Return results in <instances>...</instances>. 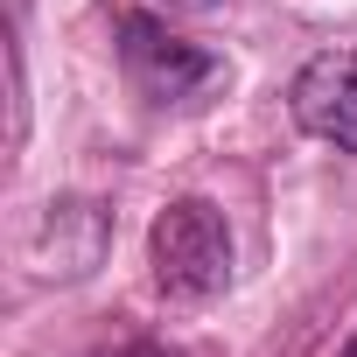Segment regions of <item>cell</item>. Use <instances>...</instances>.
Instances as JSON below:
<instances>
[{
	"instance_id": "obj_1",
	"label": "cell",
	"mask_w": 357,
	"mask_h": 357,
	"mask_svg": "<svg viewBox=\"0 0 357 357\" xmlns=\"http://www.w3.org/2000/svg\"><path fill=\"white\" fill-rule=\"evenodd\" d=\"M147 259H154V287L168 301H211L231 280V225L218 204L204 197H175L154 231H147Z\"/></svg>"
},
{
	"instance_id": "obj_2",
	"label": "cell",
	"mask_w": 357,
	"mask_h": 357,
	"mask_svg": "<svg viewBox=\"0 0 357 357\" xmlns=\"http://www.w3.org/2000/svg\"><path fill=\"white\" fill-rule=\"evenodd\" d=\"M119 63H126L133 91L154 98V105L197 98L204 84L225 77V63H218L204 43H183L175 29H161L154 15H119Z\"/></svg>"
},
{
	"instance_id": "obj_5",
	"label": "cell",
	"mask_w": 357,
	"mask_h": 357,
	"mask_svg": "<svg viewBox=\"0 0 357 357\" xmlns=\"http://www.w3.org/2000/svg\"><path fill=\"white\" fill-rule=\"evenodd\" d=\"M133 357H168V350H133Z\"/></svg>"
},
{
	"instance_id": "obj_3",
	"label": "cell",
	"mask_w": 357,
	"mask_h": 357,
	"mask_svg": "<svg viewBox=\"0 0 357 357\" xmlns=\"http://www.w3.org/2000/svg\"><path fill=\"white\" fill-rule=\"evenodd\" d=\"M287 112L301 133L329 140L336 154H357V50H322L294 70Z\"/></svg>"
},
{
	"instance_id": "obj_6",
	"label": "cell",
	"mask_w": 357,
	"mask_h": 357,
	"mask_svg": "<svg viewBox=\"0 0 357 357\" xmlns=\"http://www.w3.org/2000/svg\"><path fill=\"white\" fill-rule=\"evenodd\" d=\"M343 357H357V343H350V350H343Z\"/></svg>"
},
{
	"instance_id": "obj_4",
	"label": "cell",
	"mask_w": 357,
	"mask_h": 357,
	"mask_svg": "<svg viewBox=\"0 0 357 357\" xmlns=\"http://www.w3.org/2000/svg\"><path fill=\"white\" fill-rule=\"evenodd\" d=\"M168 8H183V15H211V8H225V0H168Z\"/></svg>"
}]
</instances>
